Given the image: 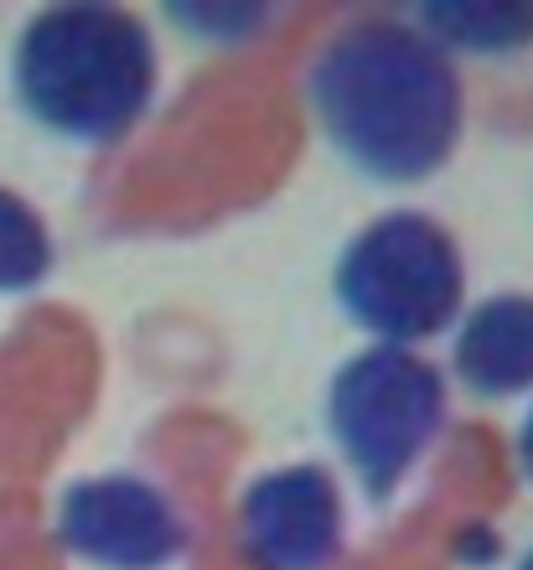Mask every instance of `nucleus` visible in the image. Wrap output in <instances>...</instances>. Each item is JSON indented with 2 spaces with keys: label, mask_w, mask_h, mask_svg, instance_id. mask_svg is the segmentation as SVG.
I'll list each match as a JSON object with an SVG mask.
<instances>
[{
  "label": "nucleus",
  "mask_w": 533,
  "mask_h": 570,
  "mask_svg": "<svg viewBox=\"0 0 533 570\" xmlns=\"http://www.w3.org/2000/svg\"><path fill=\"white\" fill-rule=\"evenodd\" d=\"M306 105L326 146L384 187L435 177L466 120L456 62L399 16H357L332 31L306 73Z\"/></svg>",
  "instance_id": "f257e3e1"
},
{
  "label": "nucleus",
  "mask_w": 533,
  "mask_h": 570,
  "mask_svg": "<svg viewBox=\"0 0 533 570\" xmlns=\"http://www.w3.org/2000/svg\"><path fill=\"white\" fill-rule=\"evenodd\" d=\"M11 89L47 136L115 146L156 99V42L125 6H47L11 47Z\"/></svg>",
  "instance_id": "f03ea898"
},
{
  "label": "nucleus",
  "mask_w": 533,
  "mask_h": 570,
  "mask_svg": "<svg viewBox=\"0 0 533 570\" xmlns=\"http://www.w3.org/2000/svg\"><path fill=\"white\" fill-rule=\"evenodd\" d=\"M332 285L357 327L384 347H409L451 327L466 291V265L451 228L430 213L399 208L347 239Z\"/></svg>",
  "instance_id": "7ed1b4c3"
},
{
  "label": "nucleus",
  "mask_w": 533,
  "mask_h": 570,
  "mask_svg": "<svg viewBox=\"0 0 533 570\" xmlns=\"http://www.w3.org/2000/svg\"><path fill=\"white\" fill-rule=\"evenodd\" d=\"M441 421L445 384L409 347H363L326 390L332 441L373 498H384L420 462V451L441 435Z\"/></svg>",
  "instance_id": "20e7f679"
},
{
  "label": "nucleus",
  "mask_w": 533,
  "mask_h": 570,
  "mask_svg": "<svg viewBox=\"0 0 533 570\" xmlns=\"http://www.w3.org/2000/svg\"><path fill=\"white\" fill-rule=\"evenodd\" d=\"M58 540L105 570H161L181 556V519L146 478L109 472L73 482L58 503Z\"/></svg>",
  "instance_id": "39448f33"
},
{
  "label": "nucleus",
  "mask_w": 533,
  "mask_h": 570,
  "mask_svg": "<svg viewBox=\"0 0 533 570\" xmlns=\"http://www.w3.org/2000/svg\"><path fill=\"white\" fill-rule=\"evenodd\" d=\"M238 550L254 570H326L342 550V493L316 462L275 466L238 498Z\"/></svg>",
  "instance_id": "423d86ee"
},
{
  "label": "nucleus",
  "mask_w": 533,
  "mask_h": 570,
  "mask_svg": "<svg viewBox=\"0 0 533 570\" xmlns=\"http://www.w3.org/2000/svg\"><path fill=\"white\" fill-rule=\"evenodd\" d=\"M456 374L482 400H507L533 384V296L503 291L466 312L456 332Z\"/></svg>",
  "instance_id": "0eeeda50"
},
{
  "label": "nucleus",
  "mask_w": 533,
  "mask_h": 570,
  "mask_svg": "<svg viewBox=\"0 0 533 570\" xmlns=\"http://www.w3.org/2000/svg\"><path fill=\"white\" fill-rule=\"evenodd\" d=\"M420 31L445 58H513L533 42V0H430L420 11Z\"/></svg>",
  "instance_id": "6e6552de"
},
{
  "label": "nucleus",
  "mask_w": 533,
  "mask_h": 570,
  "mask_svg": "<svg viewBox=\"0 0 533 570\" xmlns=\"http://www.w3.org/2000/svg\"><path fill=\"white\" fill-rule=\"evenodd\" d=\"M52 271V234L27 197L0 187V296L31 291Z\"/></svg>",
  "instance_id": "1a4fd4ad"
},
{
  "label": "nucleus",
  "mask_w": 533,
  "mask_h": 570,
  "mask_svg": "<svg viewBox=\"0 0 533 570\" xmlns=\"http://www.w3.org/2000/svg\"><path fill=\"white\" fill-rule=\"evenodd\" d=\"M166 16L208 47H238L269 21V6H171Z\"/></svg>",
  "instance_id": "9d476101"
},
{
  "label": "nucleus",
  "mask_w": 533,
  "mask_h": 570,
  "mask_svg": "<svg viewBox=\"0 0 533 570\" xmlns=\"http://www.w3.org/2000/svg\"><path fill=\"white\" fill-rule=\"evenodd\" d=\"M519 466H523V478L533 482V410L523 415V425H519Z\"/></svg>",
  "instance_id": "9b49d317"
},
{
  "label": "nucleus",
  "mask_w": 533,
  "mask_h": 570,
  "mask_svg": "<svg viewBox=\"0 0 533 570\" xmlns=\"http://www.w3.org/2000/svg\"><path fill=\"white\" fill-rule=\"evenodd\" d=\"M519 570H533V550H529V556H523V566Z\"/></svg>",
  "instance_id": "f8f14e48"
}]
</instances>
